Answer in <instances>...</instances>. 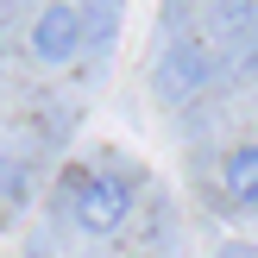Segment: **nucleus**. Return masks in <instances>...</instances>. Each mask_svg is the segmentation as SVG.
<instances>
[{
	"mask_svg": "<svg viewBox=\"0 0 258 258\" xmlns=\"http://www.w3.org/2000/svg\"><path fill=\"white\" fill-rule=\"evenodd\" d=\"M126 208H133V189L120 183V176H70V214L82 233L107 239L113 227L126 221Z\"/></svg>",
	"mask_w": 258,
	"mask_h": 258,
	"instance_id": "1",
	"label": "nucleus"
},
{
	"mask_svg": "<svg viewBox=\"0 0 258 258\" xmlns=\"http://www.w3.org/2000/svg\"><path fill=\"white\" fill-rule=\"evenodd\" d=\"M76 44H82V13H76L70 0H50L32 19V57L50 63V70H63V63L76 57Z\"/></svg>",
	"mask_w": 258,
	"mask_h": 258,
	"instance_id": "2",
	"label": "nucleus"
},
{
	"mask_svg": "<svg viewBox=\"0 0 258 258\" xmlns=\"http://www.w3.org/2000/svg\"><path fill=\"white\" fill-rule=\"evenodd\" d=\"M202 76H208L202 50L176 38V44H170V57H164V76H158V82H164V95H170V101H189V95L202 88Z\"/></svg>",
	"mask_w": 258,
	"mask_h": 258,
	"instance_id": "3",
	"label": "nucleus"
},
{
	"mask_svg": "<svg viewBox=\"0 0 258 258\" xmlns=\"http://www.w3.org/2000/svg\"><path fill=\"white\" fill-rule=\"evenodd\" d=\"M221 183H227V196H233L239 208H258V145H239V151H227V170H221Z\"/></svg>",
	"mask_w": 258,
	"mask_h": 258,
	"instance_id": "4",
	"label": "nucleus"
},
{
	"mask_svg": "<svg viewBox=\"0 0 258 258\" xmlns=\"http://www.w3.org/2000/svg\"><path fill=\"white\" fill-rule=\"evenodd\" d=\"M221 258H258V246H221Z\"/></svg>",
	"mask_w": 258,
	"mask_h": 258,
	"instance_id": "5",
	"label": "nucleus"
}]
</instances>
